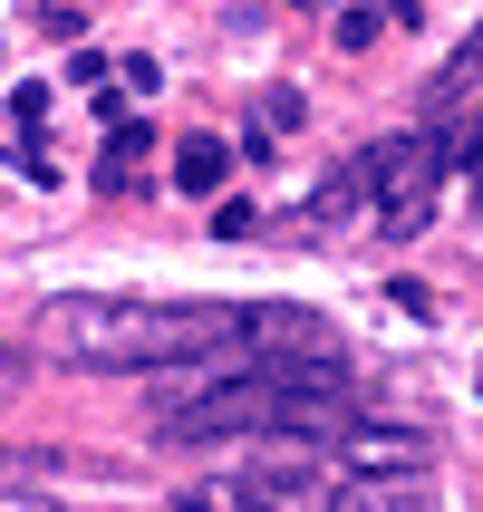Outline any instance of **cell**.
<instances>
[{
  "label": "cell",
  "mask_w": 483,
  "mask_h": 512,
  "mask_svg": "<svg viewBox=\"0 0 483 512\" xmlns=\"http://www.w3.org/2000/svg\"><path fill=\"white\" fill-rule=\"evenodd\" d=\"M29 339L68 368H184L203 348H252L271 368H339V329L300 300H116V290H58L39 300Z\"/></svg>",
  "instance_id": "cell-1"
},
{
  "label": "cell",
  "mask_w": 483,
  "mask_h": 512,
  "mask_svg": "<svg viewBox=\"0 0 483 512\" xmlns=\"http://www.w3.org/2000/svg\"><path fill=\"white\" fill-rule=\"evenodd\" d=\"M474 97H483V29L464 39L455 58H445V68H435V78H426V97H416V107H426V126H445V116H464Z\"/></svg>",
  "instance_id": "cell-4"
},
{
  "label": "cell",
  "mask_w": 483,
  "mask_h": 512,
  "mask_svg": "<svg viewBox=\"0 0 483 512\" xmlns=\"http://www.w3.org/2000/svg\"><path fill=\"white\" fill-rule=\"evenodd\" d=\"M20 377H29V358H20V348H0V397H10Z\"/></svg>",
  "instance_id": "cell-11"
},
{
  "label": "cell",
  "mask_w": 483,
  "mask_h": 512,
  "mask_svg": "<svg viewBox=\"0 0 483 512\" xmlns=\"http://www.w3.org/2000/svg\"><path fill=\"white\" fill-rule=\"evenodd\" d=\"M300 126V97L290 87H271V97H252V155H271V145Z\"/></svg>",
  "instance_id": "cell-8"
},
{
  "label": "cell",
  "mask_w": 483,
  "mask_h": 512,
  "mask_svg": "<svg viewBox=\"0 0 483 512\" xmlns=\"http://www.w3.org/2000/svg\"><path fill=\"white\" fill-rule=\"evenodd\" d=\"M10 136H20V174H29V184H49V145H39V136H49V87H10Z\"/></svg>",
  "instance_id": "cell-6"
},
{
  "label": "cell",
  "mask_w": 483,
  "mask_h": 512,
  "mask_svg": "<svg viewBox=\"0 0 483 512\" xmlns=\"http://www.w3.org/2000/svg\"><path fill=\"white\" fill-rule=\"evenodd\" d=\"M223 174H232V145L223 136H184V145H174V184H184V194H223Z\"/></svg>",
  "instance_id": "cell-7"
},
{
  "label": "cell",
  "mask_w": 483,
  "mask_h": 512,
  "mask_svg": "<svg viewBox=\"0 0 483 512\" xmlns=\"http://www.w3.org/2000/svg\"><path fill=\"white\" fill-rule=\"evenodd\" d=\"M416 10H426V0H387V20H416Z\"/></svg>",
  "instance_id": "cell-12"
},
{
  "label": "cell",
  "mask_w": 483,
  "mask_h": 512,
  "mask_svg": "<svg viewBox=\"0 0 483 512\" xmlns=\"http://www.w3.org/2000/svg\"><path fill=\"white\" fill-rule=\"evenodd\" d=\"M377 29H387V10H348V20H339V49H368Z\"/></svg>",
  "instance_id": "cell-9"
},
{
  "label": "cell",
  "mask_w": 483,
  "mask_h": 512,
  "mask_svg": "<svg viewBox=\"0 0 483 512\" xmlns=\"http://www.w3.org/2000/svg\"><path fill=\"white\" fill-rule=\"evenodd\" d=\"M319 455L339 474H368V484H426L435 435L426 426H387V416H348L339 435H319Z\"/></svg>",
  "instance_id": "cell-3"
},
{
  "label": "cell",
  "mask_w": 483,
  "mask_h": 512,
  "mask_svg": "<svg viewBox=\"0 0 483 512\" xmlns=\"http://www.w3.org/2000/svg\"><path fill=\"white\" fill-rule=\"evenodd\" d=\"M358 174H368V213H377V232H387V242L426 232L435 184H445V155H435V136H426V126H406V136L368 145V155H358Z\"/></svg>",
  "instance_id": "cell-2"
},
{
  "label": "cell",
  "mask_w": 483,
  "mask_h": 512,
  "mask_svg": "<svg viewBox=\"0 0 483 512\" xmlns=\"http://www.w3.org/2000/svg\"><path fill=\"white\" fill-rule=\"evenodd\" d=\"M0 512H68V503H49V493H20V484H10V464H0Z\"/></svg>",
  "instance_id": "cell-10"
},
{
  "label": "cell",
  "mask_w": 483,
  "mask_h": 512,
  "mask_svg": "<svg viewBox=\"0 0 483 512\" xmlns=\"http://www.w3.org/2000/svg\"><path fill=\"white\" fill-rule=\"evenodd\" d=\"M145 155H155V126H145V116H107V145H97V194H136Z\"/></svg>",
  "instance_id": "cell-5"
}]
</instances>
